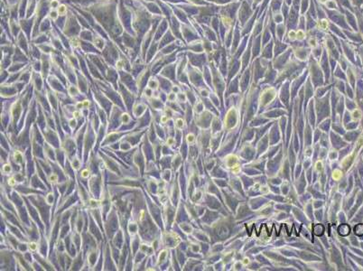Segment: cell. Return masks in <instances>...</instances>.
Returning a JSON list of instances; mask_svg holds the SVG:
<instances>
[{
	"label": "cell",
	"instance_id": "obj_12",
	"mask_svg": "<svg viewBox=\"0 0 363 271\" xmlns=\"http://www.w3.org/2000/svg\"><path fill=\"white\" fill-rule=\"evenodd\" d=\"M350 227L347 225V224H343V225H341L339 227V233H340L341 235H343V236L348 235L349 233H350Z\"/></svg>",
	"mask_w": 363,
	"mask_h": 271
},
{
	"label": "cell",
	"instance_id": "obj_8",
	"mask_svg": "<svg viewBox=\"0 0 363 271\" xmlns=\"http://www.w3.org/2000/svg\"><path fill=\"white\" fill-rule=\"evenodd\" d=\"M120 117H121L120 121L122 125H129L131 123V121H132V118H131V116L128 112H123Z\"/></svg>",
	"mask_w": 363,
	"mask_h": 271
},
{
	"label": "cell",
	"instance_id": "obj_20",
	"mask_svg": "<svg viewBox=\"0 0 363 271\" xmlns=\"http://www.w3.org/2000/svg\"><path fill=\"white\" fill-rule=\"evenodd\" d=\"M165 145L167 146H173V145H175V139H173L172 136L167 137L166 142H165Z\"/></svg>",
	"mask_w": 363,
	"mask_h": 271
},
{
	"label": "cell",
	"instance_id": "obj_1",
	"mask_svg": "<svg viewBox=\"0 0 363 271\" xmlns=\"http://www.w3.org/2000/svg\"><path fill=\"white\" fill-rule=\"evenodd\" d=\"M101 256V251H99V245L89 248V250L86 253V261L85 263L88 265L89 270H94L97 262Z\"/></svg>",
	"mask_w": 363,
	"mask_h": 271
},
{
	"label": "cell",
	"instance_id": "obj_13",
	"mask_svg": "<svg viewBox=\"0 0 363 271\" xmlns=\"http://www.w3.org/2000/svg\"><path fill=\"white\" fill-rule=\"evenodd\" d=\"M7 183L9 185V187H11V188H14L15 186H17V184H18L17 179L15 178V176H14L13 174L10 175V176H8L7 178Z\"/></svg>",
	"mask_w": 363,
	"mask_h": 271
},
{
	"label": "cell",
	"instance_id": "obj_17",
	"mask_svg": "<svg viewBox=\"0 0 363 271\" xmlns=\"http://www.w3.org/2000/svg\"><path fill=\"white\" fill-rule=\"evenodd\" d=\"M69 126H70V127H71V129L73 131L74 130V129L76 127V126H77V119H74L72 117V118L71 119H69Z\"/></svg>",
	"mask_w": 363,
	"mask_h": 271
},
{
	"label": "cell",
	"instance_id": "obj_16",
	"mask_svg": "<svg viewBox=\"0 0 363 271\" xmlns=\"http://www.w3.org/2000/svg\"><path fill=\"white\" fill-rule=\"evenodd\" d=\"M157 87H158V81H153V80H152V81H149V82H148V88H150L151 89H157Z\"/></svg>",
	"mask_w": 363,
	"mask_h": 271
},
{
	"label": "cell",
	"instance_id": "obj_10",
	"mask_svg": "<svg viewBox=\"0 0 363 271\" xmlns=\"http://www.w3.org/2000/svg\"><path fill=\"white\" fill-rule=\"evenodd\" d=\"M44 201H45L46 204L49 205L50 207L54 205V193L52 192H52H49L48 193L45 195Z\"/></svg>",
	"mask_w": 363,
	"mask_h": 271
},
{
	"label": "cell",
	"instance_id": "obj_11",
	"mask_svg": "<svg viewBox=\"0 0 363 271\" xmlns=\"http://www.w3.org/2000/svg\"><path fill=\"white\" fill-rule=\"evenodd\" d=\"M91 171L89 167L83 168L80 173V177L81 179H85V180L89 179V177H91Z\"/></svg>",
	"mask_w": 363,
	"mask_h": 271
},
{
	"label": "cell",
	"instance_id": "obj_4",
	"mask_svg": "<svg viewBox=\"0 0 363 271\" xmlns=\"http://www.w3.org/2000/svg\"><path fill=\"white\" fill-rule=\"evenodd\" d=\"M146 106L145 105V104H143V103H138V104H136L135 106H134V108H133V110H132V113H133V115H134V117L135 118H141V117H143L145 114V112H146Z\"/></svg>",
	"mask_w": 363,
	"mask_h": 271
},
{
	"label": "cell",
	"instance_id": "obj_6",
	"mask_svg": "<svg viewBox=\"0 0 363 271\" xmlns=\"http://www.w3.org/2000/svg\"><path fill=\"white\" fill-rule=\"evenodd\" d=\"M71 164V169L74 171L75 173H77L79 170L81 168V159L78 157V156H75L71 158V160L70 162Z\"/></svg>",
	"mask_w": 363,
	"mask_h": 271
},
{
	"label": "cell",
	"instance_id": "obj_5",
	"mask_svg": "<svg viewBox=\"0 0 363 271\" xmlns=\"http://www.w3.org/2000/svg\"><path fill=\"white\" fill-rule=\"evenodd\" d=\"M1 173H2L3 175H7V176H10V175H12L13 173H14L13 166H12V163L10 162V161L5 163L3 166H2V167H1Z\"/></svg>",
	"mask_w": 363,
	"mask_h": 271
},
{
	"label": "cell",
	"instance_id": "obj_21",
	"mask_svg": "<svg viewBox=\"0 0 363 271\" xmlns=\"http://www.w3.org/2000/svg\"><path fill=\"white\" fill-rule=\"evenodd\" d=\"M175 94L173 93H170L169 95H168L167 96V99H168V100H170V101H173V99H175Z\"/></svg>",
	"mask_w": 363,
	"mask_h": 271
},
{
	"label": "cell",
	"instance_id": "obj_9",
	"mask_svg": "<svg viewBox=\"0 0 363 271\" xmlns=\"http://www.w3.org/2000/svg\"><path fill=\"white\" fill-rule=\"evenodd\" d=\"M27 245L30 252L34 253L39 250V243H37L35 241H29L27 242Z\"/></svg>",
	"mask_w": 363,
	"mask_h": 271
},
{
	"label": "cell",
	"instance_id": "obj_7",
	"mask_svg": "<svg viewBox=\"0 0 363 271\" xmlns=\"http://www.w3.org/2000/svg\"><path fill=\"white\" fill-rule=\"evenodd\" d=\"M167 250L166 249H163V250H160L158 257H157V260H156V266L157 267H161V265L163 263H165V261L167 258Z\"/></svg>",
	"mask_w": 363,
	"mask_h": 271
},
{
	"label": "cell",
	"instance_id": "obj_14",
	"mask_svg": "<svg viewBox=\"0 0 363 271\" xmlns=\"http://www.w3.org/2000/svg\"><path fill=\"white\" fill-rule=\"evenodd\" d=\"M161 104H162V102H161V100H159V99H151V106H152V108H154L155 110H161L162 109H161Z\"/></svg>",
	"mask_w": 363,
	"mask_h": 271
},
{
	"label": "cell",
	"instance_id": "obj_15",
	"mask_svg": "<svg viewBox=\"0 0 363 271\" xmlns=\"http://www.w3.org/2000/svg\"><path fill=\"white\" fill-rule=\"evenodd\" d=\"M150 246L151 245H149L148 243H146V242H142V243H140L139 244V248H138V249L140 251H142L143 253H145L146 254V252H147V250H148V248H150Z\"/></svg>",
	"mask_w": 363,
	"mask_h": 271
},
{
	"label": "cell",
	"instance_id": "obj_19",
	"mask_svg": "<svg viewBox=\"0 0 363 271\" xmlns=\"http://www.w3.org/2000/svg\"><path fill=\"white\" fill-rule=\"evenodd\" d=\"M168 121H169V118H168V117H167L166 115L160 116L159 123H161V124H166Z\"/></svg>",
	"mask_w": 363,
	"mask_h": 271
},
{
	"label": "cell",
	"instance_id": "obj_18",
	"mask_svg": "<svg viewBox=\"0 0 363 271\" xmlns=\"http://www.w3.org/2000/svg\"><path fill=\"white\" fill-rule=\"evenodd\" d=\"M323 226H321V225H317V226H315V228H314V233L316 235H321L323 233Z\"/></svg>",
	"mask_w": 363,
	"mask_h": 271
},
{
	"label": "cell",
	"instance_id": "obj_3",
	"mask_svg": "<svg viewBox=\"0 0 363 271\" xmlns=\"http://www.w3.org/2000/svg\"><path fill=\"white\" fill-rule=\"evenodd\" d=\"M82 248L79 251L78 255H76V258H73L71 266L69 270H81L83 267V261H82Z\"/></svg>",
	"mask_w": 363,
	"mask_h": 271
},
{
	"label": "cell",
	"instance_id": "obj_2",
	"mask_svg": "<svg viewBox=\"0 0 363 271\" xmlns=\"http://www.w3.org/2000/svg\"><path fill=\"white\" fill-rule=\"evenodd\" d=\"M9 156L11 157V162H13L15 164H17L18 166H21L23 168V166L24 164V153L22 151H20L18 149H14L13 152L11 153V156L9 155Z\"/></svg>",
	"mask_w": 363,
	"mask_h": 271
}]
</instances>
